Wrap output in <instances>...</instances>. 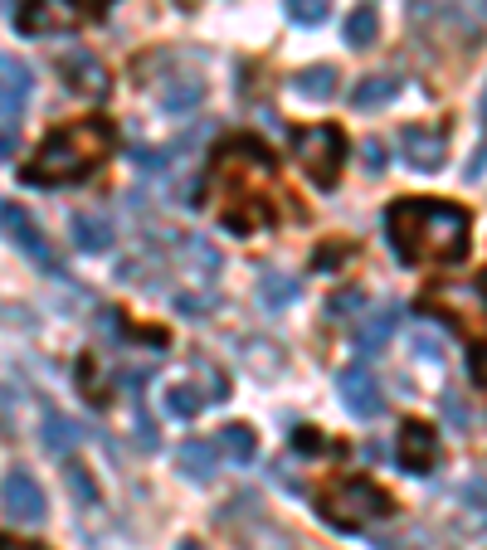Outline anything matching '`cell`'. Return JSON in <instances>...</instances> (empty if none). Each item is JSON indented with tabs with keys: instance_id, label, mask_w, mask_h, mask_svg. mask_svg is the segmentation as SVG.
I'll return each mask as SVG.
<instances>
[{
	"instance_id": "obj_8",
	"label": "cell",
	"mask_w": 487,
	"mask_h": 550,
	"mask_svg": "<svg viewBox=\"0 0 487 550\" xmlns=\"http://www.w3.org/2000/svg\"><path fill=\"white\" fill-rule=\"evenodd\" d=\"M0 229L10 234V244H15L20 254H30V258L39 263V268H49L54 278H64V263L54 258L49 239H44V229H39V224L30 220V210H20L15 200H0Z\"/></svg>"
},
{
	"instance_id": "obj_30",
	"label": "cell",
	"mask_w": 487,
	"mask_h": 550,
	"mask_svg": "<svg viewBox=\"0 0 487 550\" xmlns=\"http://www.w3.org/2000/svg\"><path fill=\"white\" fill-rule=\"evenodd\" d=\"M439 414L449 419L458 434H468V429H473V409H468V400H463L458 390H444V400H439Z\"/></svg>"
},
{
	"instance_id": "obj_5",
	"label": "cell",
	"mask_w": 487,
	"mask_h": 550,
	"mask_svg": "<svg viewBox=\"0 0 487 550\" xmlns=\"http://www.w3.org/2000/svg\"><path fill=\"white\" fill-rule=\"evenodd\" d=\"M220 526L234 536V546L239 550H298V541H293L278 521H268L254 497H234V502H225Z\"/></svg>"
},
{
	"instance_id": "obj_24",
	"label": "cell",
	"mask_w": 487,
	"mask_h": 550,
	"mask_svg": "<svg viewBox=\"0 0 487 550\" xmlns=\"http://www.w3.org/2000/svg\"><path fill=\"white\" fill-rule=\"evenodd\" d=\"M200 103H205V83H200V78H176V83L161 93V108L176 112V117H181V112H195Z\"/></svg>"
},
{
	"instance_id": "obj_20",
	"label": "cell",
	"mask_w": 487,
	"mask_h": 550,
	"mask_svg": "<svg viewBox=\"0 0 487 550\" xmlns=\"http://www.w3.org/2000/svg\"><path fill=\"white\" fill-rule=\"evenodd\" d=\"M337 69L332 64H307L298 78H293V88H298L302 98H312V103H327L332 93H337Z\"/></svg>"
},
{
	"instance_id": "obj_21",
	"label": "cell",
	"mask_w": 487,
	"mask_h": 550,
	"mask_svg": "<svg viewBox=\"0 0 487 550\" xmlns=\"http://www.w3.org/2000/svg\"><path fill=\"white\" fill-rule=\"evenodd\" d=\"M190 385H195V395L205 404H225L229 400V380L220 366H210V361H195L190 366Z\"/></svg>"
},
{
	"instance_id": "obj_11",
	"label": "cell",
	"mask_w": 487,
	"mask_h": 550,
	"mask_svg": "<svg viewBox=\"0 0 487 550\" xmlns=\"http://www.w3.org/2000/svg\"><path fill=\"white\" fill-rule=\"evenodd\" d=\"M400 151H405V161H410L414 171H439L444 166V156H449V132L444 127H434V122H410L405 132H400Z\"/></svg>"
},
{
	"instance_id": "obj_33",
	"label": "cell",
	"mask_w": 487,
	"mask_h": 550,
	"mask_svg": "<svg viewBox=\"0 0 487 550\" xmlns=\"http://www.w3.org/2000/svg\"><path fill=\"white\" fill-rule=\"evenodd\" d=\"M366 307V293L361 288H341V293H332V302H327V317H356Z\"/></svg>"
},
{
	"instance_id": "obj_39",
	"label": "cell",
	"mask_w": 487,
	"mask_h": 550,
	"mask_svg": "<svg viewBox=\"0 0 487 550\" xmlns=\"http://www.w3.org/2000/svg\"><path fill=\"white\" fill-rule=\"evenodd\" d=\"M298 448H322V439H317V429H298Z\"/></svg>"
},
{
	"instance_id": "obj_29",
	"label": "cell",
	"mask_w": 487,
	"mask_h": 550,
	"mask_svg": "<svg viewBox=\"0 0 487 550\" xmlns=\"http://www.w3.org/2000/svg\"><path fill=\"white\" fill-rule=\"evenodd\" d=\"M64 482H69V492H74L83 507H98V482L88 477V468H83V463H74V458H69V463H64Z\"/></svg>"
},
{
	"instance_id": "obj_25",
	"label": "cell",
	"mask_w": 487,
	"mask_h": 550,
	"mask_svg": "<svg viewBox=\"0 0 487 550\" xmlns=\"http://www.w3.org/2000/svg\"><path fill=\"white\" fill-rule=\"evenodd\" d=\"M375 35H380V15H375V5H356L351 20H346V44H351V49H371Z\"/></svg>"
},
{
	"instance_id": "obj_12",
	"label": "cell",
	"mask_w": 487,
	"mask_h": 550,
	"mask_svg": "<svg viewBox=\"0 0 487 550\" xmlns=\"http://www.w3.org/2000/svg\"><path fill=\"white\" fill-rule=\"evenodd\" d=\"M341 404L356 414V419H380L385 414V395H380V385H375V375L366 366H351L341 370Z\"/></svg>"
},
{
	"instance_id": "obj_36",
	"label": "cell",
	"mask_w": 487,
	"mask_h": 550,
	"mask_svg": "<svg viewBox=\"0 0 487 550\" xmlns=\"http://www.w3.org/2000/svg\"><path fill=\"white\" fill-rule=\"evenodd\" d=\"M468 370H473V380H478V385H483V390H487V346H478V351H473V361H468Z\"/></svg>"
},
{
	"instance_id": "obj_6",
	"label": "cell",
	"mask_w": 487,
	"mask_h": 550,
	"mask_svg": "<svg viewBox=\"0 0 487 550\" xmlns=\"http://www.w3.org/2000/svg\"><path fill=\"white\" fill-rule=\"evenodd\" d=\"M293 161H298L317 185H337L341 161H346V137H341V127L317 122V127L293 132Z\"/></svg>"
},
{
	"instance_id": "obj_32",
	"label": "cell",
	"mask_w": 487,
	"mask_h": 550,
	"mask_svg": "<svg viewBox=\"0 0 487 550\" xmlns=\"http://www.w3.org/2000/svg\"><path fill=\"white\" fill-rule=\"evenodd\" d=\"M283 5H288V15H293L298 25H322L327 10H332V0H283Z\"/></svg>"
},
{
	"instance_id": "obj_7",
	"label": "cell",
	"mask_w": 487,
	"mask_h": 550,
	"mask_svg": "<svg viewBox=\"0 0 487 550\" xmlns=\"http://www.w3.org/2000/svg\"><path fill=\"white\" fill-rule=\"evenodd\" d=\"M93 10H103L98 0H25L15 25L25 35H59V30H78Z\"/></svg>"
},
{
	"instance_id": "obj_1",
	"label": "cell",
	"mask_w": 487,
	"mask_h": 550,
	"mask_svg": "<svg viewBox=\"0 0 487 550\" xmlns=\"http://www.w3.org/2000/svg\"><path fill=\"white\" fill-rule=\"evenodd\" d=\"M390 229V249L405 258V263H458L468 254V210L449 205V200H429V195H414L390 205L385 215Z\"/></svg>"
},
{
	"instance_id": "obj_10",
	"label": "cell",
	"mask_w": 487,
	"mask_h": 550,
	"mask_svg": "<svg viewBox=\"0 0 487 550\" xmlns=\"http://www.w3.org/2000/svg\"><path fill=\"white\" fill-rule=\"evenodd\" d=\"M0 507L15 516V521H25V526H39V521L49 516L44 487H39L35 473H25V468H10V473L0 477Z\"/></svg>"
},
{
	"instance_id": "obj_42",
	"label": "cell",
	"mask_w": 487,
	"mask_h": 550,
	"mask_svg": "<svg viewBox=\"0 0 487 550\" xmlns=\"http://www.w3.org/2000/svg\"><path fill=\"white\" fill-rule=\"evenodd\" d=\"M176 550H200V541H181V546H176Z\"/></svg>"
},
{
	"instance_id": "obj_3",
	"label": "cell",
	"mask_w": 487,
	"mask_h": 550,
	"mask_svg": "<svg viewBox=\"0 0 487 550\" xmlns=\"http://www.w3.org/2000/svg\"><path fill=\"white\" fill-rule=\"evenodd\" d=\"M215 176H220V195H225L220 200V224L225 229L249 234V229L268 224V200H259L254 181H273V161L259 142H229Z\"/></svg>"
},
{
	"instance_id": "obj_13",
	"label": "cell",
	"mask_w": 487,
	"mask_h": 550,
	"mask_svg": "<svg viewBox=\"0 0 487 550\" xmlns=\"http://www.w3.org/2000/svg\"><path fill=\"white\" fill-rule=\"evenodd\" d=\"M30 64H20L15 54H0V122H10L15 127V117L25 108V98H30Z\"/></svg>"
},
{
	"instance_id": "obj_9",
	"label": "cell",
	"mask_w": 487,
	"mask_h": 550,
	"mask_svg": "<svg viewBox=\"0 0 487 550\" xmlns=\"http://www.w3.org/2000/svg\"><path fill=\"white\" fill-rule=\"evenodd\" d=\"M434 307H444L458 327L468 331H483L487 327V283H439L434 293H429Z\"/></svg>"
},
{
	"instance_id": "obj_2",
	"label": "cell",
	"mask_w": 487,
	"mask_h": 550,
	"mask_svg": "<svg viewBox=\"0 0 487 550\" xmlns=\"http://www.w3.org/2000/svg\"><path fill=\"white\" fill-rule=\"evenodd\" d=\"M113 151V122L108 117H78V122H64L54 127L39 151L25 161L20 181L25 185H74L88 181Z\"/></svg>"
},
{
	"instance_id": "obj_16",
	"label": "cell",
	"mask_w": 487,
	"mask_h": 550,
	"mask_svg": "<svg viewBox=\"0 0 487 550\" xmlns=\"http://www.w3.org/2000/svg\"><path fill=\"white\" fill-rule=\"evenodd\" d=\"M400 317H405V307H400V302H385L371 322L356 331V351H361V356H380V351H385V341H390L395 327H400Z\"/></svg>"
},
{
	"instance_id": "obj_14",
	"label": "cell",
	"mask_w": 487,
	"mask_h": 550,
	"mask_svg": "<svg viewBox=\"0 0 487 550\" xmlns=\"http://www.w3.org/2000/svg\"><path fill=\"white\" fill-rule=\"evenodd\" d=\"M64 83L74 88L78 98H103L108 93V69L88 54V49H74V54H64Z\"/></svg>"
},
{
	"instance_id": "obj_38",
	"label": "cell",
	"mask_w": 487,
	"mask_h": 550,
	"mask_svg": "<svg viewBox=\"0 0 487 550\" xmlns=\"http://www.w3.org/2000/svg\"><path fill=\"white\" fill-rule=\"evenodd\" d=\"M483 171H487V147L473 151V166H468V181H483Z\"/></svg>"
},
{
	"instance_id": "obj_17",
	"label": "cell",
	"mask_w": 487,
	"mask_h": 550,
	"mask_svg": "<svg viewBox=\"0 0 487 550\" xmlns=\"http://www.w3.org/2000/svg\"><path fill=\"white\" fill-rule=\"evenodd\" d=\"M69 239H74L83 254H108L113 249V224L103 220V215H93V210H78L74 220H69Z\"/></svg>"
},
{
	"instance_id": "obj_26",
	"label": "cell",
	"mask_w": 487,
	"mask_h": 550,
	"mask_svg": "<svg viewBox=\"0 0 487 550\" xmlns=\"http://www.w3.org/2000/svg\"><path fill=\"white\" fill-rule=\"evenodd\" d=\"M74 443H78L74 419H64V414H54V409H49V414H44V448H49L54 458H59V453L69 458V453H74Z\"/></svg>"
},
{
	"instance_id": "obj_31",
	"label": "cell",
	"mask_w": 487,
	"mask_h": 550,
	"mask_svg": "<svg viewBox=\"0 0 487 550\" xmlns=\"http://www.w3.org/2000/svg\"><path fill=\"white\" fill-rule=\"evenodd\" d=\"M410 351L419 361H444V341H439V331H424V327H410Z\"/></svg>"
},
{
	"instance_id": "obj_18",
	"label": "cell",
	"mask_w": 487,
	"mask_h": 550,
	"mask_svg": "<svg viewBox=\"0 0 487 550\" xmlns=\"http://www.w3.org/2000/svg\"><path fill=\"white\" fill-rule=\"evenodd\" d=\"M395 98H400V78L395 74H366L351 88V108H361V112L385 108V103H395Z\"/></svg>"
},
{
	"instance_id": "obj_19",
	"label": "cell",
	"mask_w": 487,
	"mask_h": 550,
	"mask_svg": "<svg viewBox=\"0 0 487 550\" xmlns=\"http://www.w3.org/2000/svg\"><path fill=\"white\" fill-rule=\"evenodd\" d=\"M215 443H200V439H190V443H181L176 448V468L190 477V482H210L215 477Z\"/></svg>"
},
{
	"instance_id": "obj_4",
	"label": "cell",
	"mask_w": 487,
	"mask_h": 550,
	"mask_svg": "<svg viewBox=\"0 0 487 550\" xmlns=\"http://www.w3.org/2000/svg\"><path fill=\"white\" fill-rule=\"evenodd\" d=\"M390 512H395L390 497L375 487L371 477H341V482H332V492L322 497V516L332 526H341V531H361L371 521H385Z\"/></svg>"
},
{
	"instance_id": "obj_22",
	"label": "cell",
	"mask_w": 487,
	"mask_h": 550,
	"mask_svg": "<svg viewBox=\"0 0 487 550\" xmlns=\"http://www.w3.org/2000/svg\"><path fill=\"white\" fill-rule=\"evenodd\" d=\"M215 448H220V453H229L234 463H254L259 439H254V429H249V424H225V429L215 434Z\"/></svg>"
},
{
	"instance_id": "obj_34",
	"label": "cell",
	"mask_w": 487,
	"mask_h": 550,
	"mask_svg": "<svg viewBox=\"0 0 487 550\" xmlns=\"http://www.w3.org/2000/svg\"><path fill=\"white\" fill-rule=\"evenodd\" d=\"M132 429H137V443H142L147 453H151V448H156V443H161V439H156V424H151V414H147V409H142V400L132 404Z\"/></svg>"
},
{
	"instance_id": "obj_27",
	"label": "cell",
	"mask_w": 487,
	"mask_h": 550,
	"mask_svg": "<svg viewBox=\"0 0 487 550\" xmlns=\"http://www.w3.org/2000/svg\"><path fill=\"white\" fill-rule=\"evenodd\" d=\"M259 293H263V302H268V307H288V302H293L302 288H298V278H288V273H263Z\"/></svg>"
},
{
	"instance_id": "obj_43",
	"label": "cell",
	"mask_w": 487,
	"mask_h": 550,
	"mask_svg": "<svg viewBox=\"0 0 487 550\" xmlns=\"http://www.w3.org/2000/svg\"><path fill=\"white\" fill-rule=\"evenodd\" d=\"M478 112H483V127H487V93H483V103H478Z\"/></svg>"
},
{
	"instance_id": "obj_23",
	"label": "cell",
	"mask_w": 487,
	"mask_h": 550,
	"mask_svg": "<svg viewBox=\"0 0 487 550\" xmlns=\"http://www.w3.org/2000/svg\"><path fill=\"white\" fill-rule=\"evenodd\" d=\"M244 361H249L254 375L273 380V375H283V346H273V341L254 336V341H244Z\"/></svg>"
},
{
	"instance_id": "obj_35",
	"label": "cell",
	"mask_w": 487,
	"mask_h": 550,
	"mask_svg": "<svg viewBox=\"0 0 487 550\" xmlns=\"http://www.w3.org/2000/svg\"><path fill=\"white\" fill-rule=\"evenodd\" d=\"M361 156H366V171H371V176H380V171H385V142H366V147H361Z\"/></svg>"
},
{
	"instance_id": "obj_41",
	"label": "cell",
	"mask_w": 487,
	"mask_h": 550,
	"mask_svg": "<svg viewBox=\"0 0 487 550\" xmlns=\"http://www.w3.org/2000/svg\"><path fill=\"white\" fill-rule=\"evenodd\" d=\"M361 453H366V458H371V463H380V458H385V443H366V448H361Z\"/></svg>"
},
{
	"instance_id": "obj_40",
	"label": "cell",
	"mask_w": 487,
	"mask_h": 550,
	"mask_svg": "<svg viewBox=\"0 0 487 550\" xmlns=\"http://www.w3.org/2000/svg\"><path fill=\"white\" fill-rule=\"evenodd\" d=\"M0 550H44V546H30V541H15V536H0Z\"/></svg>"
},
{
	"instance_id": "obj_28",
	"label": "cell",
	"mask_w": 487,
	"mask_h": 550,
	"mask_svg": "<svg viewBox=\"0 0 487 550\" xmlns=\"http://www.w3.org/2000/svg\"><path fill=\"white\" fill-rule=\"evenodd\" d=\"M205 409V400L195 395V385L190 380H181V385H171L166 390V414H176V419H195Z\"/></svg>"
},
{
	"instance_id": "obj_15",
	"label": "cell",
	"mask_w": 487,
	"mask_h": 550,
	"mask_svg": "<svg viewBox=\"0 0 487 550\" xmlns=\"http://www.w3.org/2000/svg\"><path fill=\"white\" fill-rule=\"evenodd\" d=\"M400 463L410 473H434V463H439V434L429 424H405L400 429Z\"/></svg>"
},
{
	"instance_id": "obj_37",
	"label": "cell",
	"mask_w": 487,
	"mask_h": 550,
	"mask_svg": "<svg viewBox=\"0 0 487 550\" xmlns=\"http://www.w3.org/2000/svg\"><path fill=\"white\" fill-rule=\"evenodd\" d=\"M10 156H15V127L0 122V161H10Z\"/></svg>"
}]
</instances>
